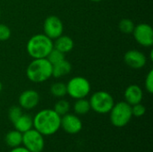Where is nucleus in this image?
I'll return each instance as SVG.
<instances>
[{
    "mask_svg": "<svg viewBox=\"0 0 153 152\" xmlns=\"http://www.w3.org/2000/svg\"><path fill=\"white\" fill-rule=\"evenodd\" d=\"M61 116L54 109L46 108L39 111L33 117V127L43 136L55 134L60 129Z\"/></svg>",
    "mask_w": 153,
    "mask_h": 152,
    "instance_id": "nucleus-1",
    "label": "nucleus"
},
{
    "mask_svg": "<svg viewBox=\"0 0 153 152\" xmlns=\"http://www.w3.org/2000/svg\"><path fill=\"white\" fill-rule=\"evenodd\" d=\"M26 75L32 82H44L52 76V65L47 58L33 59L27 67Z\"/></svg>",
    "mask_w": 153,
    "mask_h": 152,
    "instance_id": "nucleus-2",
    "label": "nucleus"
},
{
    "mask_svg": "<svg viewBox=\"0 0 153 152\" xmlns=\"http://www.w3.org/2000/svg\"><path fill=\"white\" fill-rule=\"evenodd\" d=\"M53 47V40L45 34H36L32 36L29 39L26 47L28 54L33 59L47 58Z\"/></svg>",
    "mask_w": 153,
    "mask_h": 152,
    "instance_id": "nucleus-3",
    "label": "nucleus"
},
{
    "mask_svg": "<svg viewBox=\"0 0 153 152\" xmlns=\"http://www.w3.org/2000/svg\"><path fill=\"white\" fill-rule=\"evenodd\" d=\"M111 124L118 128L126 126L132 119V107L126 101L114 104L109 112Z\"/></svg>",
    "mask_w": 153,
    "mask_h": 152,
    "instance_id": "nucleus-4",
    "label": "nucleus"
},
{
    "mask_svg": "<svg viewBox=\"0 0 153 152\" xmlns=\"http://www.w3.org/2000/svg\"><path fill=\"white\" fill-rule=\"evenodd\" d=\"M91 109L98 114H108L110 112L115 102L110 93L100 90L93 93L89 100Z\"/></svg>",
    "mask_w": 153,
    "mask_h": 152,
    "instance_id": "nucleus-5",
    "label": "nucleus"
},
{
    "mask_svg": "<svg viewBox=\"0 0 153 152\" xmlns=\"http://www.w3.org/2000/svg\"><path fill=\"white\" fill-rule=\"evenodd\" d=\"M67 94L74 99H83L86 98L91 92V83L90 82L82 76H76L72 78L66 84Z\"/></svg>",
    "mask_w": 153,
    "mask_h": 152,
    "instance_id": "nucleus-6",
    "label": "nucleus"
},
{
    "mask_svg": "<svg viewBox=\"0 0 153 152\" xmlns=\"http://www.w3.org/2000/svg\"><path fill=\"white\" fill-rule=\"evenodd\" d=\"M22 143L30 152H41L45 147L44 136L34 128L22 133Z\"/></svg>",
    "mask_w": 153,
    "mask_h": 152,
    "instance_id": "nucleus-7",
    "label": "nucleus"
},
{
    "mask_svg": "<svg viewBox=\"0 0 153 152\" xmlns=\"http://www.w3.org/2000/svg\"><path fill=\"white\" fill-rule=\"evenodd\" d=\"M135 40L142 46L149 47L153 45V30L152 26L147 23L136 25L133 31Z\"/></svg>",
    "mask_w": 153,
    "mask_h": 152,
    "instance_id": "nucleus-8",
    "label": "nucleus"
},
{
    "mask_svg": "<svg viewBox=\"0 0 153 152\" xmlns=\"http://www.w3.org/2000/svg\"><path fill=\"white\" fill-rule=\"evenodd\" d=\"M43 30L44 34L53 40L63 34L64 25L60 18L56 15H50L46 18L43 24Z\"/></svg>",
    "mask_w": 153,
    "mask_h": 152,
    "instance_id": "nucleus-9",
    "label": "nucleus"
},
{
    "mask_svg": "<svg viewBox=\"0 0 153 152\" xmlns=\"http://www.w3.org/2000/svg\"><path fill=\"white\" fill-rule=\"evenodd\" d=\"M60 127L69 134H76L81 132L82 128V120L74 114H65L61 116Z\"/></svg>",
    "mask_w": 153,
    "mask_h": 152,
    "instance_id": "nucleus-10",
    "label": "nucleus"
},
{
    "mask_svg": "<svg viewBox=\"0 0 153 152\" xmlns=\"http://www.w3.org/2000/svg\"><path fill=\"white\" fill-rule=\"evenodd\" d=\"M124 59L126 64L129 67L134 69H141L147 63V58L145 55L136 49L127 51L125 55Z\"/></svg>",
    "mask_w": 153,
    "mask_h": 152,
    "instance_id": "nucleus-11",
    "label": "nucleus"
},
{
    "mask_svg": "<svg viewBox=\"0 0 153 152\" xmlns=\"http://www.w3.org/2000/svg\"><path fill=\"white\" fill-rule=\"evenodd\" d=\"M39 102V94L34 90H27L21 93L19 97V105L26 110L33 109Z\"/></svg>",
    "mask_w": 153,
    "mask_h": 152,
    "instance_id": "nucleus-12",
    "label": "nucleus"
},
{
    "mask_svg": "<svg viewBox=\"0 0 153 152\" xmlns=\"http://www.w3.org/2000/svg\"><path fill=\"white\" fill-rule=\"evenodd\" d=\"M125 99L130 106L141 103L143 98V90L136 84H132L128 86L125 90Z\"/></svg>",
    "mask_w": 153,
    "mask_h": 152,
    "instance_id": "nucleus-13",
    "label": "nucleus"
},
{
    "mask_svg": "<svg viewBox=\"0 0 153 152\" xmlns=\"http://www.w3.org/2000/svg\"><path fill=\"white\" fill-rule=\"evenodd\" d=\"M74 47V43L73 39L69 36L63 35V34L60 37L56 38L54 42V48L63 52L64 54L72 51Z\"/></svg>",
    "mask_w": 153,
    "mask_h": 152,
    "instance_id": "nucleus-14",
    "label": "nucleus"
},
{
    "mask_svg": "<svg viewBox=\"0 0 153 152\" xmlns=\"http://www.w3.org/2000/svg\"><path fill=\"white\" fill-rule=\"evenodd\" d=\"M72 71V65L65 59L52 65V76L55 78H61L69 74Z\"/></svg>",
    "mask_w": 153,
    "mask_h": 152,
    "instance_id": "nucleus-15",
    "label": "nucleus"
},
{
    "mask_svg": "<svg viewBox=\"0 0 153 152\" xmlns=\"http://www.w3.org/2000/svg\"><path fill=\"white\" fill-rule=\"evenodd\" d=\"M14 129L18 132L23 133L33 127V118L27 114H22L14 123Z\"/></svg>",
    "mask_w": 153,
    "mask_h": 152,
    "instance_id": "nucleus-16",
    "label": "nucleus"
},
{
    "mask_svg": "<svg viewBox=\"0 0 153 152\" xmlns=\"http://www.w3.org/2000/svg\"><path fill=\"white\" fill-rule=\"evenodd\" d=\"M5 142L12 149L20 146L22 142V133L15 129L8 132L5 135Z\"/></svg>",
    "mask_w": 153,
    "mask_h": 152,
    "instance_id": "nucleus-17",
    "label": "nucleus"
},
{
    "mask_svg": "<svg viewBox=\"0 0 153 152\" xmlns=\"http://www.w3.org/2000/svg\"><path fill=\"white\" fill-rule=\"evenodd\" d=\"M74 110L75 114H77V115H80V116L86 115L91 110V106H90L89 100L86 99L85 98L76 99V101L74 104Z\"/></svg>",
    "mask_w": 153,
    "mask_h": 152,
    "instance_id": "nucleus-18",
    "label": "nucleus"
},
{
    "mask_svg": "<svg viewBox=\"0 0 153 152\" xmlns=\"http://www.w3.org/2000/svg\"><path fill=\"white\" fill-rule=\"evenodd\" d=\"M50 92L56 98H63L67 94L66 84L60 82H55L50 86Z\"/></svg>",
    "mask_w": 153,
    "mask_h": 152,
    "instance_id": "nucleus-19",
    "label": "nucleus"
},
{
    "mask_svg": "<svg viewBox=\"0 0 153 152\" xmlns=\"http://www.w3.org/2000/svg\"><path fill=\"white\" fill-rule=\"evenodd\" d=\"M70 110V104L65 99H60L58 100L54 107V111L58 114L60 116L67 114Z\"/></svg>",
    "mask_w": 153,
    "mask_h": 152,
    "instance_id": "nucleus-20",
    "label": "nucleus"
},
{
    "mask_svg": "<svg viewBox=\"0 0 153 152\" xmlns=\"http://www.w3.org/2000/svg\"><path fill=\"white\" fill-rule=\"evenodd\" d=\"M119 30L126 34H130L133 33L134 29V23L132 20L130 19H122L118 24Z\"/></svg>",
    "mask_w": 153,
    "mask_h": 152,
    "instance_id": "nucleus-21",
    "label": "nucleus"
},
{
    "mask_svg": "<svg viewBox=\"0 0 153 152\" xmlns=\"http://www.w3.org/2000/svg\"><path fill=\"white\" fill-rule=\"evenodd\" d=\"M47 59L51 63V65H55L62 60L65 59V54L56 48L53 47V49L49 52V54L47 56Z\"/></svg>",
    "mask_w": 153,
    "mask_h": 152,
    "instance_id": "nucleus-22",
    "label": "nucleus"
},
{
    "mask_svg": "<svg viewBox=\"0 0 153 152\" xmlns=\"http://www.w3.org/2000/svg\"><path fill=\"white\" fill-rule=\"evenodd\" d=\"M22 115V109L19 106H13L8 110V118L13 124Z\"/></svg>",
    "mask_w": 153,
    "mask_h": 152,
    "instance_id": "nucleus-23",
    "label": "nucleus"
},
{
    "mask_svg": "<svg viewBox=\"0 0 153 152\" xmlns=\"http://www.w3.org/2000/svg\"><path fill=\"white\" fill-rule=\"evenodd\" d=\"M132 107V115L136 117H141L143 116L145 112H146V108L142 104V103H138L135 105L131 106Z\"/></svg>",
    "mask_w": 153,
    "mask_h": 152,
    "instance_id": "nucleus-24",
    "label": "nucleus"
},
{
    "mask_svg": "<svg viewBox=\"0 0 153 152\" xmlns=\"http://www.w3.org/2000/svg\"><path fill=\"white\" fill-rule=\"evenodd\" d=\"M11 37L10 28L3 23H0V41H5Z\"/></svg>",
    "mask_w": 153,
    "mask_h": 152,
    "instance_id": "nucleus-25",
    "label": "nucleus"
},
{
    "mask_svg": "<svg viewBox=\"0 0 153 152\" xmlns=\"http://www.w3.org/2000/svg\"><path fill=\"white\" fill-rule=\"evenodd\" d=\"M145 88L149 93L153 92V70H151L145 79Z\"/></svg>",
    "mask_w": 153,
    "mask_h": 152,
    "instance_id": "nucleus-26",
    "label": "nucleus"
},
{
    "mask_svg": "<svg viewBox=\"0 0 153 152\" xmlns=\"http://www.w3.org/2000/svg\"><path fill=\"white\" fill-rule=\"evenodd\" d=\"M9 152H30L26 148H24V147H20V146H18V147H16V148H13L11 151Z\"/></svg>",
    "mask_w": 153,
    "mask_h": 152,
    "instance_id": "nucleus-27",
    "label": "nucleus"
},
{
    "mask_svg": "<svg viewBox=\"0 0 153 152\" xmlns=\"http://www.w3.org/2000/svg\"><path fill=\"white\" fill-rule=\"evenodd\" d=\"M2 90H3V84H2V82H0V92L2 91Z\"/></svg>",
    "mask_w": 153,
    "mask_h": 152,
    "instance_id": "nucleus-28",
    "label": "nucleus"
},
{
    "mask_svg": "<svg viewBox=\"0 0 153 152\" xmlns=\"http://www.w3.org/2000/svg\"><path fill=\"white\" fill-rule=\"evenodd\" d=\"M91 1H93V2H100L102 0H91Z\"/></svg>",
    "mask_w": 153,
    "mask_h": 152,
    "instance_id": "nucleus-29",
    "label": "nucleus"
},
{
    "mask_svg": "<svg viewBox=\"0 0 153 152\" xmlns=\"http://www.w3.org/2000/svg\"><path fill=\"white\" fill-rule=\"evenodd\" d=\"M0 16H1V10H0Z\"/></svg>",
    "mask_w": 153,
    "mask_h": 152,
    "instance_id": "nucleus-30",
    "label": "nucleus"
}]
</instances>
